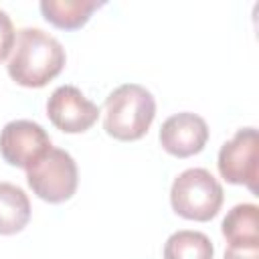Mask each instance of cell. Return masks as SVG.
Returning <instances> with one entry per match:
<instances>
[{
  "mask_svg": "<svg viewBox=\"0 0 259 259\" xmlns=\"http://www.w3.org/2000/svg\"><path fill=\"white\" fill-rule=\"evenodd\" d=\"M219 172L231 184L247 186L259 192V138L255 127H241L219 150Z\"/></svg>",
  "mask_w": 259,
  "mask_h": 259,
  "instance_id": "obj_5",
  "label": "cell"
},
{
  "mask_svg": "<svg viewBox=\"0 0 259 259\" xmlns=\"http://www.w3.org/2000/svg\"><path fill=\"white\" fill-rule=\"evenodd\" d=\"M229 247H259V208L253 202L233 206L221 225Z\"/></svg>",
  "mask_w": 259,
  "mask_h": 259,
  "instance_id": "obj_9",
  "label": "cell"
},
{
  "mask_svg": "<svg viewBox=\"0 0 259 259\" xmlns=\"http://www.w3.org/2000/svg\"><path fill=\"white\" fill-rule=\"evenodd\" d=\"M26 182L40 200L51 204L65 202L77 190V164L69 152L51 148L36 164L26 170Z\"/></svg>",
  "mask_w": 259,
  "mask_h": 259,
  "instance_id": "obj_4",
  "label": "cell"
},
{
  "mask_svg": "<svg viewBox=\"0 0 259 259\" xmlns=\"http://www.w3.org/2000/svg\"><path fill=\"white\" fill-rule=\"evenodd\" d=\"M223 186L206 168H188L180 172L170 188V204L176 214L188 221L206 223L223 206Z\"/></svg>",
  "mask_w": 259,
  "mask_h": 259,
  "instance_id": "obj_3",
  "label": "cell"
},
{
  "mask_svg": "<svg viewBox=\"0 0 259 259\" xmlns=\"http://www.w3.org/2000/svg\"><path fill=\"white\" fill-rule=\"evenodd\" d=\"M156 117L154 95L138 83L115 87L105 99L103 130L119 142H134L146 136Z\"/></svg>",
  "mask_w": 259,
  "mask_h": 259,
  "instance_id": "obj_2",
  "label": "cell"
},
{
  "mask_svg": "<svg viewBox=\"0 0 259 259\" xmlns=\"http://www.w3.org/2000/svg\"><path fill=\"white\" fill-rule=\"evenodd\" d=\"M16 42V32H14V24L10 20V16L0 8V61H4Z\"/></svg>",
  "mask_w": 259,
  "mask_h": 259,
  "instance_id": "obj_13",
  "label": "cell"
},
{
  "mask_svg": "<svg viewBox=\"0 0 259 259\" xmlns=\"http://www.w3.org/2000/svg\"><path fill=\"white\" fill-rule=\"evenodd\" d=\"M65 49L49 32L26 26L18 30L12 55L8 59V75L22 87H45L65 67Z\"/></svg>",
  "mask_w": 259,
  "mask_h": 259,
  "instance_id": "obj_1",
  "label": "cell"
},
{
  "mask_svg": "<svg viewBox=\"0 0 259 259\" xmlns=\"http://www.w3.org/2000/svg\"><path fill=\"white\" fill-rule=\"evenodd\" d=\"M225 259H259V247H229Z\"/></svg>",
  "mask_w": 259,
  "mask_h": 259,
  "instance_id": "obj_14",
  "label": "cell"
},
{
  "mask_svg": "<svg viewBox=\"0 0 259 259\" xmlns=\"http://www.w3.org/2000/svg\"><path fill=\"white\" fill-rule=\"evenodd\" d=\"M51 148L49 134L32 119H12L0 132V156L16 168L28 170Z\"/></svg>",
  "mask_w": 259,
  "mask_h": 259,
  "instance_id": "obj_6",
  "label": "cell"
},
{
  "mask_svg": "<svg viewBox=\"0 0 259 259\" xmlns=\"http://www.w3.org/2000/svg\"><path fill=\"white\" fill-rule=\"evenodd\" d=\"M206 142H208V125L200 115L192 111L174 113L160 127L162 148L176 158H188L202 152Z\"/></svg>",
  "mask_w": 259,
  "mask_h": 259,
  "instance_id": "obj_8",
  "label": "cell"
},
{
  "mask_svg": "<svg viewBox=\"0 0 259 259\" xmlns=\"http://www.w3.org/2000/svg\"><path fill=\"white\" fill-rule=\"evenodd\" d=\"M30 221V200L26 192L10 182H0V235L20 233Z\"/></svg>",
  "mask_w": 259,
  "mask_h": 259,
  "instance_id": "obj_11",
  "label": "cell"
},
{
  "mask_svg": "<svg viewBox=\"0 0 259 259\" xmlns=\"http://www.w3.org/2000/svg\"><path fill=\"white\" fill-rule=\"evenodd\" d=\"M99 113V105L87 99L75 85H61L47 99V115L51 123L65 134L87 132L97 121Z\"/></svg>",
  "mask_w": 259,
  "mask_h": 259,
  "instance_id": "obj_7",
  "label": "cell"
},
{
  "mask_svg": "<svg viewBox=\"0 0 259 259\" xmlns=\"http://www.w3.org/2000/svg\"><path fill=\"white\" fill-rule=\"evenodd\" d=\"M105 2L97 0H40L38 8L47 22L61 30H77Z\"/></svg>",
  "mask_w": 259,
  "mask_h": 259,
  "instance_id": "obj_10",
  "label": "cell"
},
{
  "mask_svg": "<svg viewBox=\"0 0 259 259\" xmlns=\"http://www.w3.org/2000/svg\"><path fill=\"white\" fill-rule=\"evenodd\" d=\"M214 247L200 231H176L164 243V259H212Z\"/></svg>",
  "mask_w": 259,
  "mask_h": 259,
  "instance_id": "obj_12",
  "label": "cell"
}]
</instances>
